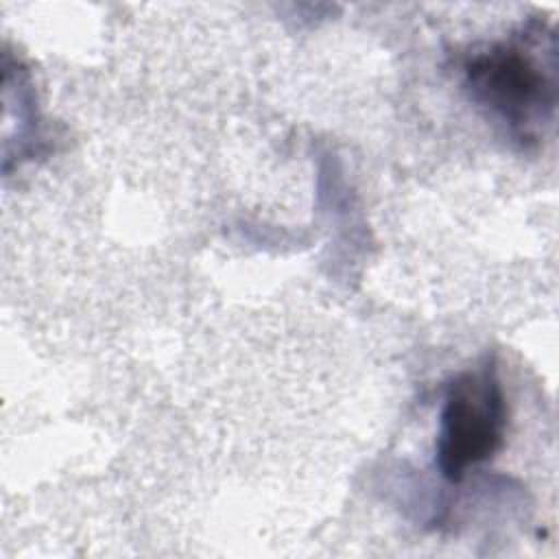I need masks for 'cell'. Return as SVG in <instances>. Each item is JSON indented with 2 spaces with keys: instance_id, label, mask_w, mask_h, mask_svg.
I'll use <instances>...</instances> for the list:
<instances>
[{
  "instance_id": "obj_1",
  "label": "cell",
  "mask_w": 559,
  "mask_h": 559,
  "mask_svg": "<svg viewBox=\"0 0 559 559\" xmlns=\"http://www.w3.org/2000/svg\"><path fill=\"white\" fill-rule=\"evenodd\" d=\"M539 31L491 44L463 63L465 87L476 105L502 122L520 144H533L552 120L557 103L555 44Z\"/></svg>"
},
{
  "instance_id": "obj_2",
  "label": "cell",
  "mask_w": 559,
  "mask_h": 559,
  "mask_svg": "<svg viewBox=\"0 0 559 559\" xmlns=\"http://www.w3.org/2000/svg\"><path fill=\"white\" fill-rule=\"evenodd\" d=\"M507 430V402L493 358L454 376L445 389L435 463L450 483L489 461L500 448Z\"/></svg>"
}]
</instances>
